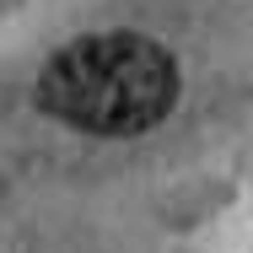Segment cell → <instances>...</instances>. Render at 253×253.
Segmentation results:
<instances>
[{
    "mask_svg": "<svg viewBox=\"0 0 253 253\" xmlns=\"http://www.w3.org/2000/svg\"><path fill=\"white\" fill-rule=\"evenodd\" d=\"M178 97V65L140 33H86L38 76V102L86 135H140Z\"/></svg>",
    "mask_w": 253,
    "mask_h": 253,
    "instance_id": "1",
    "label": "cell"
}]
</instances>
